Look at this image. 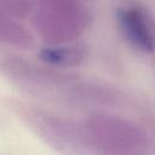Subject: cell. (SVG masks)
<instances>
[{"mask_svg":"<svg viewBox=\"0 0 155 155\" xmlns=\"http://www.w3.org/2000/svg\"><path fill=\"white\" fill-rule=\"evenodd\" d=\"M87 57V48L82 44H61L47 45L39 52V58L52 68L68 69L75 68L84 63Z\"/></svg>","mask_w":155,"mask_h":155,"instance_id":"obj_7","label":"cell"},{"mask_svg":"<svg viewBox=\"0 0 155 155\" xmlns=\"http://www.w3.org/2000/svg\"><path fill=\"white\" fill-rule=\"evenodd\" d=\"M2 69L12 79L25 85H30L33 88L39 91L56 90L59 86L64 87L67 84L76 79L73 75L56 73L18 57L6 58L2 62Z\"/></svg>","mask_w":155,"mask_h":155,"instance_id":"obj_4","label":"cell"},{"mask_svg":"<svg viewBox=\"0 0 155 155\" xmlns=\"http://www.w3.org/2000/svg\"><path fill=\"white\" fill-rule=\"evenodd\" d=\"M116 23L121 35L134 48L147 53L155 51V33L150 19L139 8H119L116 12Z\"/></svg>","mask_w":155,"mask_h":155,"instance_id":"obj_5","label":"cell"},{"mask_svg":"<svg viewBox=\"0 0 155 155\" xmlns=\"http://www.w3.org/2000/svg\"><path fill=\"white\" fill-rule=\"evenodd\" d=\"M82 127L98 155H148L149 139L133 122L121 116L97 113L88 116Z\"/></svg>","mask_w":155,"mask_h":155,"instance_id":"obj_1","label":"cell"},{"mask_svg":"<svg viewBox=\"0 0 155 155\" xmlns=\"http://www.w3.org/2000/svg\"><path fill=\"white\" fill-rule=\"evenodd\" d=\"M0 44L30 50L34 46V38L30 30L17 18L0 11Z\"/></svg>","mask_w":155,"mask_h":155,"instance_id":"obj_8","label":"cell"},{"mask_svg":"<svg viewBox=\"0 0 155 155\" xmlns=\"http://www.w3.org/2000/svg\"><path fill=\"white\" fill-rule=\"evenodd\" d=\"M91 24V13L80 0H40L34 25L47 45L74 42Z\"/></svg>","mask_w":155,"mask_h":155,"instance_id":"obj_2","label":"cell"},{"mask_svg":"<svg viewBox=\"0 0 155 155\" xmlns=\"http://www.w3.org/2000/svg\"><path fill=\"white\" fill-rule=\"evenodd\" d=\"M0 11L15 18H23L30 12V4L27 0H0Z\"/></svg>","mask_w":155,"mask_h":155,"instance_id":"obj_9","label":"cell"},{"mask_svg":"<svg viewBox=\"0 0 155 155\" xmlns=\"http://www.w3.org/2000/svg\"><path fill=\"white\" fill-rule=\"evenodd\" d=\"M65 98L80 105H102L113 107L120 101V94L116 90L88 81H78L74 79L63 87Z\"/></svg>","mask_w":155,"mask_h":155,"instance_id":"obj_6","label":"cell"},{"mask_svg":"<svg viewBox=\"0 0 155 155\" xmlns=\"http://www.w3.org/2000/svg\"><path fill=\"white\" fill-rule=\"evenodd\" d=\"M29 126L50 147L63 155H96L82 125L54 113L29 109L25 113Z\"/></svg>","mask_w":155,"mask_h":155,"instance_id":"obj_3","label":"cell"}]
</instances>
